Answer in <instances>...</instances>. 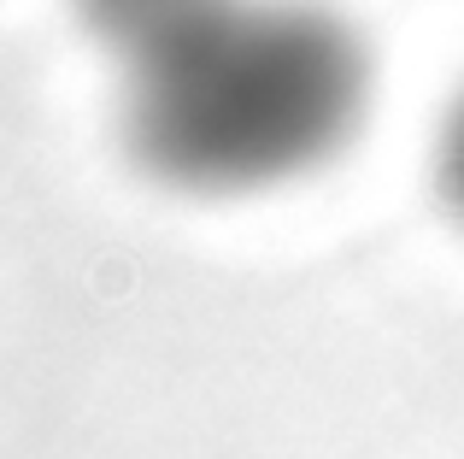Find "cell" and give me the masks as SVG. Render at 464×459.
<instances>
[{
    "instance_id": "cell-2",
    "label": "cell",
    "mask_w": 464,
    "mask_h": 459,
    "mask_svg": "<svg viewBox=\"0 0 464 459\" xmlns=\"http://www.w3.org/2000/svg\"><path fill=\"white\" fill-rule=\"evenodd\" d=\"M71 12H77V24L89 35H101L106 47H118V54H141V47H153L159 35L182 30L188 18H200L206 6H218V0H65Z\"/></svg>"
},
{
    "instance_id": "cell-3",
    "label": "cell",
    "mask_w": 464,
    "mask_h": 459,
    "mask_svg": "<svg viewBox=\"0 0 464 459\" xmlns=\"http://www.w3.org/2000/svg\"><path fill=\"white\" fill-rule=\"evenodd\" d=\"M430 171H435V195H441V207L464 224V89L447 101V112H441Z\"/></svg>"
},
{
    "instance_id": "cell-1",
    "label": "cell",
    "mask_w": 464,
    "mask_h": 459,
    "mask_svg": "<svg viewBox=\"0 0 464 459\" xmlns=\"http://www.w3.org/2000/svg\"><path fill=\"white\" fill-rule=\"evenodd\" d=\"M124 65V142L182 195L300 183L371 112V47L324 0H218Z\"/></svg>"
}]
</instances>
